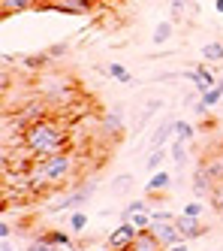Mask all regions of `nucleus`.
I'll return each mask as SVG.
<instances>
[{"instance_id":"412c9836","label":"nucleus","mask_w":223,"mask_h":251,"mask_svg":"<svg viewBox=\"0 0 223 251\" xmlns=\"http://www.w3.org/2000/svg\"><path fill=\"white\" fill-rule=\"evenodd\" d=\"M172 33H175V22H169V19H166V22H157V27H154V46H163L166 40H172Z\"/></svg>"},{"instance_id":"a211bd4d","label":"nucleus","mask_w":223,"mask_h":251,"mask_svg":"<svg viewBox=\"0 0 223 251\" xmlns=\"http://www.w3.org/2000/svg\"><path fill=\"white\" fill-rule=\"evenodd\" d=\"M202 61H208V64H223V43L220 40H211L202 46Z\"/></svg>"},{"instance_id":"e433bc0d","label":"nucleus","mask_w":223,"mask_h":251,"mask_svg":"<svg viewBox=\"0 0 223 251\" xmlns=\"http://www.w3.org/2000/svg\"><path fill=\"white\" fill-rule=\"evenodd\" d=\"M0 251H15V248H12V242H9V239H3V242H0Z\"/></svg>"},{"instance_id":"2eb2a0df","label":"nucleus","mask_w":223,"mask_h":251,"mask_svg":"<svg viewBox=\"0 0 223 251\" xmlns=\"http://www.w3.org/2000/svg\"><path fill=\"white\" fill-rule=\"evenodd\" d=\"M103 136L115 139V142L124 136V121H121V112H115V109H112V112L103 118Z\"/></svg>"},{"instance_id":"b1692460","label":"nucleus","mask_w":223,"mask_h":251,"mask_svg":"<svg viewBox=\"0 0 223 251\" xmlns=\"http://www.w3.org/2000/svg\"><path fill=\"white\" fill-rule=\"evenodd\" d=\"M130 188H133V176H130V173H124V176H118V178H112V182H109V191L112 194H124Z\"/></svg>"},{"instance_id":"6ab92c4d","label":"nucleus","mask_w":223,"mask_h":251,"mask_svg":"<svg viewBox=\"0 0 223 251\" xmlns=\"http://www.w3.org/2000/svg\"><path fill=\"white\" fill-rule=\"evenodd\" d=\"M106 76H109V79H115V82H121V85H133V76H130V70H127L124 64H118V61H112V64L106 67Z\"/></svg>"},{"instance_id":"cd10ccee","label":"nucleus","mask_w":223,"mask_h":251,"mask_svg":"<svg viewBox=\"0 0 223 251\" xmlns=\"http://www.w3.org/2000/svg\"><path fill=\"white\" fill-rule=\"evenodd\" d=\"M45 61H51V58H48V51H43V55H27V58H24V67H27V70H36V73H40Z\"/></svg>"},{"instance_id":"bb28decb","label":"nucleus","mask_w":223,"mask_h":251,"mask_svg":"<svg viewBox=\"0 0 223 251\" xmlns=\"http://www.w3.org/2000/svg\"><path fill=\"white\" fill-rule=\"evenodd\" d=\"M208 203H211V209L223 218V182L214 185V191H211V197H208Z\"/></svg>"},{"instance_id":"39448f33","label":"nucleus","mask_w":223,"mask_h":251,"mask_svg":"<svg viewBox=\"0 0 223 251\" xmlns=\"http://www.w3.org/2000/svg\"><path fill=\"white\" fill-rule=\"evenodd\" d=\"M139 236V227L133 224V221H121L115 230L109 233V251H127L130 245H133V239Z\"/></svg>"},{"instance_id":"20e7f679","label":"nucleus","mask_w":223,"mask_h":251,"mask_svg":"<svg viewBox=\"0 0 223 251\" xmlns=\"http://www.w3.org/2000/svg\"><path fill=\"white\" fill-rule=\"evenodd\" d=\"M94 188H97V182L90 178V182H85L82 188H76V191H67L64 197H51V200L45 203V212H67V209H79L82 203H88V200H90V194H94Z\"/></svg>"},{"instance_id":"9b49d317","label":"nucleus","mask_w":223,"mask_h":251,"mask_svg":"<svg viewBox=\"0 0 223 251\" xmlns=\"http://www.w3.org/2000/svg\"><path fill=\"white\" fill-rule=\"evenodd\" d=\"M184 76H187V79L199 88V94H202V91H208V88H214V85L220 82V79L214 76V70H211V67H196V70H187Z\"/></svg>"},{"instance_id":"423d86ee","label":"nucleus","mask_w":223,"mask_h":251,"mask_svg":"<svg viewBox=\"0 0 223 251\" xmlns=\"http://www.w3.org/2000/svg\"><path fill=\"white\" fill-rule=\"evenodd\" d=\"M36 9H54V12H67V15H88L94 9V0H40Z\"/></svg>"},{"instance_id":"6e6552de","label":"nucleus","mask_w":223,"mask_h":251,"mask_svg":"<svg viewBox=\"0 0 223 251\" xmlns=\"http://www.w3.org/2000/svg\"><path fill=\"white\" fill-rule=\"evenodd\" d=\"M15 118L22 121L24 127H27L30 121H40V118H45V100H43V97H36V94H33V97H27V103H24L22 109L15 112Z\"/></svg>"},{"instance_id":"ddd939ff","label":"nucleus","mask_w":223,"mask_h":251,"mask_svg":"<svg viewBox=\"0 0 223 251\" xmlns=\"http://www.w3.org/2000/svg\"><path fill=\"white\" fill-rule=\"evenodd\" d=\"M172 136H175V118L160 121V124H157V130L151 133V151H154V149H163Z\"/></svg>"},{"instance_id":"f257e3e1","label":"nucleus","mask_w":223,"mask_h":251,"mask_svg":"<svg viewBox=\"0 0 223 251\" xmlns=\"http://www.w3.org/2000/svg\"><path fill=\"white\" fill-rule=\"evenodd\" d=\"M22 142L24 149L30 151V157H48V154H61L69 146V136L67 127L58 118H40V121H30L27 127L22 130Z\"/></svg>"},{"instance_id":"4c0bfd02","label":"nucleus","mask_w":223,"mask_h":251,"mask_svg":"<svg viewBox=\"0 0 223 251\" xmlns=\"http://www.w3.org/2000/svg\"><path fill=\"white\" fill-rule=\"evenodd\" d=\"M214 9H217V12L223 15V0H214Z\"/></svg>"},{"instance_id":"393cba45","label":"nucleus","mask_w":223,"mask_h":251,"mask_svg":"<svg viewBox=\"0 0 223 251\" xmlns=\"http://www.w3.org/2000/svg\"><path fill=\"white\" fill-rule=\"evenodd\" d=\"M67 224H69V230H72V233H82V230L88 227V215H85L82 209H72V215L67 218Z\"/></svg>"},{"instance_id":"dca6fc26","label":"nucleus","mask_w":223,"mask_h":251,"mask_svg":"<svg viewBox=\"0 0 223 251\" xmlns=\"http://www.w3.org/2000/svg\"><path fill=\"white\" fill-rule=\"evenodd\" d=\"M30 6H40V0H0V9H3V19H9V15L15 12H24Z\"/></svg>"},{"instance_id":"1a4fd4ad","label":"nucleus","mask_w":223,"mask_h":251,"mask_svg":"<svg viewBox=\"0 0 223 251\" xmlns=\"http://www.w3.org/2000/svg\"><path fill=\"white\" fill-rule=\"evenodd\" d=\"M175 224H178V230L184 233V239H187V242H190V239H199V236H205V230H208L205 224H202V218H196V215H184V212L175 218Z\"/></svg>"},{"instance_id":"9d476101","label":"nucleus","mask_w":223,"mask_h":251,"mask_svg":"<svg viewBox=\"0 0 223 251\" xmlns=\"http://www.w3.org/2000/svg\"><path fill=\"white\" fill-rule=\"evenodd\" d=\"M199 170H205V173L214 178V185H217V182H223V149L208 151L205 157L199 160Z\"/></svg>"},{"instance_id":"72a5a7b5","label":"nucleus","mask_w":223,"mask_h":251,"mask_svg":"<svg viewBox=\"0 0 223 251\" xmlns=\"http://www.w3.org/2000/svg\"><path fill=\"white\" fill-rule=\"evenodd\" d=\"M0 239H12V227H9V221H0Z\"/></svg>"},{"instance_id":"c85d7f7f","label":"nucleus","mask_w":223,"mask_h":251,"mask_svg":"<svg viewBox=\"0 0 223 251\" xmlns=\"http://www.w3.org/2000/svg\"><path fill=\"white\" fill-rule=\"evenodd\" d=\"M163 157H166V149H154L151 154H148V170L157 173V170H160V164H163Z\"/></svg>"},{"instance_id":"4468645a","label":"nucleus","mask_w":223,"mask_h":251,"mask_svg":"<svg viewBox=\"0 0 223 251\" xmlns=\"http://www.w3.org/2000/svg\"><path fill=\"white\" fill-rule=\"evenodd\" d=\"M211 191H214V178L205 170H196L193 173V194H196V200H208Z\"/></svg>"},{"instance_id":"c756f323","label":"nucleus","mask_w":223,"mask_h":251,"mask_svg":"<svg viewBox=\"0 0 223 251\" xmlns=\"http://www.w3.org/2000/svg\"><path fill=\"white\" fill-rule=\"evenodd\" d=\"M181 212H184V215H196V218H202V215H205V203H202V200H190Z\"/></svg>"},{"instance_id":"f8f14e48","label":"nucleus","mask_w":223,"mask_h":251,"mask_svg":"<svg viewBox=\"0 0 223 251\" xmlns=\"http://www.w3.org/2000/svg\"><path fill=\"white\" fill-rule=\"evenodd\" d=\"M127 251H166V248H163V242L154 236L151 230H139V236L133 239V245H130Z\"/></svg>"},{"instance_id":"473e14b6","label":"nucleus","mask_w":223,"mask_h":251,"mask_svg":"<svg viewBox=\"0 0 223 251\" xmlns=\"http://www.w3.org/2000/svg\"><path fill=\"white\" fill-rule=\"evenodd\" d=\"M190 3L187 0H172V19H178V15H184V9H187Z\"/></svg>"},{"instance_id":"7c9ffc66","label":"nucleus","mask_w":223,"mask_h":251,"mask_svg":"<svg viewBox=\"0 0 223 251\" xmlns=\"http://www.w3.org/2000/svg\"><path fill=\"white\" fill-rule=\"evenodd\" d=\"M67 43H54V46H48V58H64L67 55Z\"/></svg>"},{"instance_id":"f03ea898","label":"nucleus","mask_w":223,"mask_h":251,"mask_svg":"<svg viewBox=\"0 0 223 251\" xmlns=\"http://www.w3.org/2000/svg\"><path fill=\"white\" fill-rule=\"evenodd\" d=\"M72 170H76V160H72L69 149L61 154H48V157H33V164L27 170V182L30 188H61L64 182H69Z\"/></svg>"},{"instance_id":"7ed1b4c3","label":"nucleus","mask_w":223,"mask_h":251,"mask_svg":"<svg viewBox=\"0 0 223 251\" xmlns=\"http://www.w3.org/2000/svg\"><path fill=\"white\" fill-rule=\"evenodd\" d=\"M36 91L45 103L54 100H69L76 94V79H69L67 73H54V70H43V76L36 79Z\"/></svg>"},{"instance_id":"4be33fe9","label":"nucleus","mask_w":223,"mask_h":251,"mask_svg":"<svg viewBox=\"0 0 223 251\" xmlns=\"http://www.w3.org/2000/svg\"><path fill=\"white\" fill-rule=\"evenodd\" d=\"M184 146H190V142H184V139H178V136L169 142V154H172L175 164H184V160H187V149H184Z\"/></svg>"},{"instance_id":"0eeeda50","label":"nucleus","mask_w":223,"mask_h":251,"mask_svg":"<svg viewBox=\"0 0 223 251\" xmlns=\"http://www.w3.org/2000/svg\"><path fill=\"white\" fill-rule=\"evenodd\" d=\"M154 233V236L163 242V248H169V245H178V242H187L184 239V233L178 230L175 221H151V227H148Z\"/></svg>"},{"instance_id":"58836bf2","label":"nucleus","mask_w":223,"mask_h":251,"mask_svg":"<svg viewBox=\"0 0 223 251\" xmlns=\"http://www.w3.org/2000/svg\"><path fill=\"white\" fill-rule=\"evenodd\" d=\"M85 251H94V248H85Z\"/></svg>"},{"instance_id":"f704fd0d","label":"nucleus","mask_w":223,"mask_h":251,"mask_svg":"<svg viewBox=\"0 0 223 251\" xmlns=\"http://www.w3.org/2000/svg\"><path fill=\"white\" fill-rule=\"evenodd\" d=\"M193 112H196V115L202 118V115H208V106L202 103V100H196V103H193Z\"/></svg>"},{"instance_id":"f3484780","label":"nucleus","mask_w":223,"mask_h":251,"mask_svg":"<svg viewBox=\"0 0 223 251\" xmlns=\"http://www.w3.org/2000/svg\"><path fill=\"white\" fill-rule=\"evenodd\" d=\"M169 185H172V176L166 173V170H157V173H151V178H148L145 191H148V194H154V191H166Z\"/></svg>"},{"instance_id":"5701e85b","label":"nucleus","mask_w":223,"mask_h":251,"mask_svg":"<svg viewBox=\"0 0 223 251\" xmlns=\"http://www.w3.org/2000/svg\"><path fill=\"white\" fill-rule=\"evenodd\" d=\"M40 239H45V242H48V245H54V248H61V245H64V248H69V245H72V242H69V236H67L64 230H51V233H43Z\"/></svg>"},{"instance_id":"c9c22d12","label":"nucleus","mask_w":223,"mask_h":251,"mask_svg":"<svg viewBox=\"0 0 223 251\" xmlns=\"http://www.w3.org/2000/svg\"><path fill=\"white\" fill-rule=\"evenodd\" d=\"M166 251H187V242H178V245H169Z\"/></svg>"},{"instance_id":"aec40b11","label":"nucleus","mask_w":223,"mask_h":251,"mask_svg":"<svg viewBox=\"0 0 223 251\" xmlns=\"http://www.w3.org/2000/svg\"><path fill=\"white\" fill-rule=\"evenodd\" d=\"M148 206H151V200H148V197H145V200H133V203L121 212V221H133L136 215H148V212H151Z\"/></svg>"},{"instance_id":"a878e982","label":"nucleus","mask_w":223,"mask_h":251,"mask_svg":"<svg viewBox=\"0 0 223 251\" xmlns=\"http://www.w3.org/2000/svg\"><path fill=\"white\" fill-rule=\"evenodd\" d=\"M175 136H178V139H184V142H193L196 127H193L190 121H178V118H175Z\"/></svg>"},{"instance_id":"2f4dec72","label":"nucleus","mask_w":223,"mask_h":251,"mask_svg":"<svg viewBox=\"0 0 223 251\" xmlns=\"http://www.w3.org/2000/svg\"><path fill=\"white\" fill-rule=\"evenodd\" d=\"M24 251H54V245H48L45 239H33V242L24 248Z\"/></svg>"}]
</instances>
